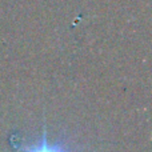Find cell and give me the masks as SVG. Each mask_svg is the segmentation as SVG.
I'll list each match as a JSON object with an SVG mask.
<instances>
[{
    "label": "cell",
    "mask_w": 152,
    "mask_h": 152,
    "mask_svg": "<svg viewBox=\"0 0 152 152\" xmlns=\"http://www.w3.org/2000/svg\"><path fill=\"white\" fill-rule=\"evenodd\" d=\"M24 152H66L63 147L60 145H56V144H50L47 140V132H45V128H44V132H43V136H42V140L35 147H31V148H26Z\"/></svg>",
    "instance_id": "6da1fadb"
}]
</instances>
